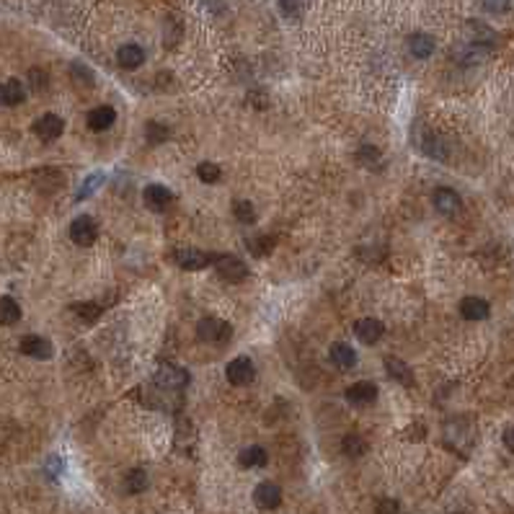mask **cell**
Wrapping results in <instances>:
<instances>
[{"instance_id":"1","label":"cell","mask_w":514,"mask_h":514,"mask_svg":"<svg viewBox=\"0 0 514 514\" xmlns=\"http://www.w3.org/2000/svg\"><path fill=\"white\" fill-rule=\"evenodd\" d=\"M197 336L207 344L227 342L233 336V326L227 323V321H223V318H204L197 326Z\"/></svg>"},{"instance_id":"2","label":"cell","mask_w":514,"mask_h":514,"mask_svg":"<svg viewBox=\"0 0 514 514\" xmlns=\"http://www.w3.org/2000/svg\"><path fill=\"white\" fill-rule=\"evenodd\" d=\"M444 444L455 452H465L470 450V444H473V432H470V426L460 419H455L450 424L444 426Z\"/></svg>"},{"instance_id":"3","label":"cell","mask_w":514,"mask_h":514,"mask_svg":"<svg viewBox=\"0 0 514 514\" xmlns=\"http://www.w3.org/2000/svg\"><path fill=\"white\" fill-rule=\"evenodd\" d=\"M155 385L163 390L176 393V390L189 385V375L181 370V367H176V364H161V367L155 370Z\"/></svg>"},{"instance_id":"4","label":"cell","mask_w":514,"mask_h":514,"mask_svg":"<svg viewBox=\"0 0 514 514\" xmlns=\"http://www.w3.org/2000/svg\"><path fill=\"white\" fill-rule=\"evenodd\" d=\"M96 238H99V225H96V220L88 215H81L72 220L70 225V241L75 246H93L96 243Z\"/></svg>"},{"instance_id":"5","label":"cell","mask_w":514,"mask_h":514,"mask_svg":"<svg viewBox=\"0 0 514 514\" xmlns=\"http://www.w3.org/2000/svg\"><path fill=\"white\" fill-rule=\"evenodd\" d=\"M225 378L230 385L235 388H243V385H251L253 378H256V370H253V362L248 357H235L233 362H227L225 367Z\"/></svg>"},{"instance_id":"6","label":"cell","mask_w":514,"mask_h":514,"mask_svg":"<svg viewBox=\"0 0 514 514\" xmlns=\"http://www.w3.org/2000/svg\"><path fill=\"white\" fill-rule=\"evenodd\" d=\"M215 269L217 274L223 277L225 282H243L248 280V266H246L241 259H235V256H215Z\"/></svg>"},{"instance_id":"7","label":"cell","mask_w":514,"mask_h":514,"mask_svg":"<svg viewBox=\"0 0 514 514\" xmlns=\"http://www.w3.org/2000/svg\"><path fill=\"white\" fill-rule=\"evenodd\" d=\"M212 262H215V256H209V253H204V251H197V248H181V251L176 253V264L186 271L204 269V266H209Z\"/></svg>"},{"instance_id":"8","label":"cell","mask_w":514,"mask_h":514,"mask_svg":"<svg viewBox=\"0 0 514 514\" xmlns=\"http://www.w3.org/2000/svg\"><path fill=\"white\" fill-rule=\"evenodd\" d=\"M65 129V122L57 114H45V117H39L34 122V135L39 140H47V143H52L57 137L63 135Z\"/></svg>"},{"instance_id":"9","label":"cell","mask_w":514,"mask_h":514,"mask_svg":"<svg viewBox=\"0 0 514 514\" xmlns=\"http://www.w3.org/2000/svg\"><path fill=\"white\" fill-rule=\"evenodd\" d=\"M385 334V326L380 323L378 318H362L354 323V336L360 339L362 344H378Z\"/></svg>"},{"instance_id":"10","label":"cell","mask_w":514,"mask_h":514,"mask_svg":"<svg viewBox=\"0 0 514 514\" xmlns=\"http://www.w3.org/2000/svg\"><path fill=\"white\" fill-rule=\"evenodd\" d=\"M253 501L262 509H277L282 504V488L277 483H271V481H264L253 491Z\"/></svg>"},{"instance_id":"11","label":"cell","mask_w":514,"mask_h":514,"mask_svg":"<svg viewBox=\"0 0 514 514\" xmlns=\"http://www.w3.org/2000/svg\"><path fill=\"white\" fill-rule=\"evenodd\" d=\"M455 54V60L458 63H465V65H476V63H483L488 54H491V47H483V45H473V42H463L452 49Z\"/></svg>"},{"instance_id":"12","label":"cell","mask_w":514,"mask_h":514,"mask_svg":"<svg viewBox=\"0 0 514 514\" xmlns=\"http://www.w3.org/2000/svg\"><path fill=\"white\" fill-rule=\"evenodd\" d=\"M143 199H145V204H147V209L163 212V209L171 204L173 194H171V189H166L163 184H150V186H145Z\"/></svg>"},{"instance_id":"13","label":"cell","mask_w":514,"mask_h":514,"mask_svg":"<svg viewBox=\"0 0 514 514\" xmlns=\"http://www.w3.org/2000/svg\"><path fill=\"white\" fill-rule=\"evenodd\" d=\"M434 207H437V212H442V215H455L458 209L463 207V199L458 191L447 189V186H442V189L434 191Z\"/></svg>"},{"instance_id":"14","label":"cell","mask_w":514,"mask_h":514,"mask_svg":"<svg viewBox=\"0 0 514 514\" xmlns=\"http://www.w3.org/2000/svg\"><path fill=\"white\" fill-rule=\"evenodd\" d=\"M375 398H378V385L372 383H354L352 388H346V401L352 406H370Z\"/></svg>"},{"instance_id":"15","label":"cell","mask_w":514,"mask_h":514,"mask_svg":"<svg viewBox=\"0 0 514 514\" xmlns=\"http://www.w3.org/2000/svg\"><path fill=\"white\" fill-rule=\"evenodd\" d=\"M21 352L34 360H49L52 357V344L42 336H24L21 339Z\"/></svg>"},{"instance_id":"16","label":"cell","mask_w":514,"mask_h":514,"mask_svg":"<svg viewBox=\"0 0 514 514\" xmlns=\"http://www.w3.org/2000/svg\"><path fill=\"white\" fill-rule=\"evenodd\" d=\"M488 313H491V307H488V303L483 298L460 300V316L465 321H483V318H488Z\"/></svg>"},{"instance_id":"17","label":"cell","mask_w":514,"mask_h":514,"mask_svg":"<svg viewBox=\"0 0 514 514\" xmlns=\"http://www.w3.org/2000/svg\"><path fill=\"white\" fill-rule=\"evenodd\" d=\"M88 127L93 129V132H104V129H109V127L117 122V111L111 106H96L93 111H88Z\"/></svg>"},{"instance_id":"18","label":"cell","mask_w":514,"mask_h":514,"mask_svg":"<svg viewBox=\"0 0 514 514\" xmlns=\"http://www.w3.org/2000/svg\"><path fill=\"white\" fill-rule=\"evenodd\" d=\"M117 60L125 70H137L145 63V52L140 45H122L117 52Z\"/></svg>"},{"instance_id":"19","label":"cell","mask_w":514,"mask_h":514,"mask_svg":"<svg viewBox=\"0 0 514 514\" xmlns=\"http://www.w3.org/2000/svg\"><path fill=\"white\" fill-rule=\"evenodd\" d=\"M385 370L393 380H398L401 385H411L414 383V372L408 367L403 360H398V357H385Z\"/></svg>"},{"instance_id":"20","label":"cell","mask_w":514,"mask_h":514,"mask_svg":"<svg viewBox=\"0 0 514 514\" xmlns=\"http://www.w3.org/2000/svg\"><path fill=\"white\" fill-rule=\"evenodd\" d=\"M331 362H334L336 367H342V370H352L354 364H357V354L349 344H334L331 346V352H328Z\"/></svg>"},{"instance_id":"21","label":"cell","mask_w":514,"mask_h":514,"mask_svg":"<svg viewBox=\"0 0 514 514\" xmlns=\"http://www.w3.org/2000/svg\"><path fill=\"white\" fill-rule=\"evenodd\" d=\"M24 96H26L24 83L16 81V78H10V81H6L3 86H0V101H3V104H8V106H16V104H21V101H24Z\"/></svg>"},{"instance_id":"22","label":"cell","mask_w":514,"mask_h":514,"mask_svg":"<svg viewBox=\"0 0 514 514\" xmlns=\"http://www.w3.org/2000/svg\"><path fill=\"white\" fill-rule=\"evenodd\" d=\"M408 52L414 54L416 60H426L434 52V39L429 34H414L408 39Z\"/></svg>"},{"instance_id":"23","label":"cell","mask_w":514,"mask_h":514,"mask_svg":"<svg viewBox=\"0 0 514 514\" xmlns=\"http://www.w3.org/2000/svg\"><path fill=\"white\" fill-rule=\"evenodd\" d=\"M238 463H241L243 468H264V465L269 463V455H266L264 447L253 444V447H246V450L238 455Z\"/></svg>"},{"instance_id":"24","label":"cell","mask_w":514,"mask_h":514,"mask_svg":"<svg viewBox=\"0 0 514 514\" xmlns=\"http://www.w3.org/2000/svg\"><path fill=\"white\" fill-rule=\"evenodd\" d=\"M150 486V479L143 468H132L125 476V491L127 494H143L145 488Z\"/></svg>"},{"instance_id":"25","label":"cell","mask_w":514,"mask_h":514,"mask_svg":"<svg viewBox=\"0 0 514 514\" xmlns=\"http://www.w3.org/2000/svg\"><path fill=\"white\" fill-rule=\"evenodd\" d=\"M21 321V307L13 298H0V326H13Z\"/></svg>"},{"instance_id":"26","label":"cell","mask_w":514,"mask_h":514,"mask_svg":"<svg viewBox=\"0 0 514 514\" xmlns=\"http://www.w3.org/2000/svg\"><path fill=\"white\" fill-rule=\"evenodd\" d=\"M342 450L346 452L349 458H362L370 447H367L364 437H360V434H346V437H344V442H342Z\"/></svg>"},{"instance_id":"27","label":"cell","mask_w":514,"mask_h":514,"mask_svg":"<svg viewBox=\"0 0 514 514\" xmlns=\"http://www.w3.org/2000/svg\"><path fill=\"white\" fill-rule=\"evenodd\" d=\"M197 176H199V181H204V184H217V181L223 179V171H220L217 163L204 161L197 166Z\"/></svg>"},{"instance_id":"28","label":"cell","mask_w":514,"mask_h":514,"mask_svg":"<svg viewBox=\"0 0 514 514\" xmlns=\"http://www.w3.org/2000/svg\"><path fill=\"white\" fill-rule=\"evenodd\" d=\"M145 137H147V143L150 145H161L168 140V127L161 125V122H147L145 127Z\"/></svg>"},{"instance_id":"29","label":"cell","mask_w":514,"mask_h":514,"mask_svg":"<svg viewBox=\"0 0 514 514\" xmlns=\"http://www.w3.org/2000/svg\"><path fill=\"white\" fill-rule=\"evenodd\" d=\"M233 212H235V217H238L241 223H246V225H251L253 220H256V209H253V204H251V202H246V199L235 202Z\"/></svg>"},{"instance_id":"30","label":"cell","mask_w":514,"mask_h":514,"mask_svg":"<svg viewBox=\"0 0 514 514\" xmlns=\"http://www.w3.org/2000/svg\"><path fill=\"white\" fill-rule=\"evenodd\" d=\"M101 181H104V176H101V173H93V176H88V179L83 181V186H81V189H78V194H75V199L81 202V199L90 197V194H93V191H96V189H99V186H101Z\"/></svg>"},{"instance_id":"31","label":"cell","mask_w":514,"mask_h":514,"mask_svg":"<svg viewBox=\"0 0 514 514\" xmlns=\"http://www.w3.org/2000/svg\"><path fill=\"white\" fill-rule=\"evenodd\" d=\"M72 313H78L83 321H96L101 316V307L96 303H78V305H72Z\"/></svg>"},{"instance_id":"32","label":"cell","mask_w":514,"mask_h":514,"mask_svg":"<svg viewBox=\"0 0 514 514\" xmlns=\"http://www.w3.org/2000/svg\"><path fill=\"white\" fill-rule=\"evenodd\" d=\"M248 248H251L253 256H266V253H269L271 248H274V241H271L269 235H262V238H256V241H251V246H248Z\"/></svg>"},{"instance_id":"33","label":"cell","mask_w":514,"mask_h":514,"mask_svg":"<svg viewBox=\"0 0 514 514\" xmlns=\"http://www.w3.org/2000/svg\"><path fill=\"white\" fill-rule=\"evenodd\" d=\"M357 161H362L364 166L375 168V163L380 161V150H378V147H370V145H364V147H360V153H357Z\"/></svg>"},{"instance_id":"34","label":"cell","mask_w":514,"mask_h":514,"mask_svg":"<svg viewBox=\"0 0 514 514\" xmlns=\"http://www.w3.org/2000/svg\"><path fill=\"white\" fill-rule=\"evenodd\" d=\"M375 514H401V504L396 499H380L375 506Z\"/></svg>"},{"instance_id":"35","label":"cell","mask_w":514,"mask_h":514,"mask_svg":"<svg viewBox=\"0 0 514 514\" xmlns=\"http://www.w3.org/2000/svg\"><path fill=\"white\" fill-rule=\"evenodd\" d=\"M303 8H305L303 3H280V10L282 13H287V18H298Z\"/></svg>"},{"instance_id":"36","label":"cell","mask_w":514,"mask_h":514,"mask_svg":"<svg viewBox=\"0 0 514 514\" xmlns=\"http://www.w3.org/2000/svg\"><path fill=\"white\" fill-rule=\"evenodd\" d=\"M47 470H49V476H52V479H57V476L63 473V460H60L57 455H52V458L47 460Z\"/></svg>"},{"instance_id":"37","label":"cell","mask_w":514,"mask_h":514,"mask_svg":"<svg viewBox=\"0 0 514 514\" xmlns=\"http://www.w3.org/2000/svg\"><path fill=\"white\" fill-rule=\"evenodd\" d=\"M31 78H34V81H31V88L34 90H42L47 86V75L42 70H31Z\"/></svg>"},{"instance_id":"38","label":"cell","mask_w":514,"mask_h":514,"mask_svg":"<svg viewBox=\"0 0 514 514\" xmlns=\"http://www.w3.org/2000/svg\"><path fill=\"white\" fill-rule=\"evenodd\" d=\"M512 8L509 3H483V10H491V13H506Z\"/></svg>"},{"instance_id":"39","label":"cell","mask_w":514,"mask_h":514,"mask_svg":"<svg viewBox=\"0 0 514 514\" xmlns=\"http://www.w3.org/2000/svg\"><path fill=\"white\" fill-rule=\"evenodd\" d=\"M504 447L509 452H514V426H509V429L504 432Z\"/></svg>"},{"instance_id":"40","label":"cell","mask_w":514,"mask_h":514,"mask_svg":"<svg viewBox=\"0 0 514 514\" xmlns=\"http://www.w3.org/2000/svg\"><path fill=\"white\" fill-rule=\"evenodd\" d=\"M455 514H465V512H455Z\"/></svg>"}]
</instances>
